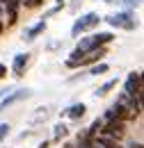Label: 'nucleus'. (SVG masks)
<instances>
[{"instance_id": "nucleus-23", "label": "nucleus", "mask_w": 144, "mask_h": 148, "mask_svg": "<svg viewBox=\"0 0 144 148\" xmlns=\"http://www.w3.org/2000/svg\"><path fill=\"white\" fill-rule=\"evenodd\" d=\"M5 148H12V146H5Z\"/></svg>"}, {"instance_id": "nucleus-6", "label": "nucleus", "mask_w": 144, "mask_h": 148, "mask_svg": "<svg viewBox=\"0 0 144 148\" xmlns=\"http://www.w3.org/2000/svg\"><path fill=\"white\" fill-rule=\"evenodd\" d=\"M108 55V48L105 46H101V48H96V50H91L87 55H82V59L78 62V69H82V66H91V64H96V62H103V57Z\"/></svg>"}, {"instance_id": "nucleus-17", "label": "nucleus", "mask_w": 144, "mask_h": 148, "mask_svg": "<svg viewBox=\"0 0 144 148\" xmlns=\"http://www.w3.org/2000/svg\"><path fill=\"white\" fill-rule=\"evenodd\" d=\"M5 77H7V66L0 64V80H5Z\"/></svg>"}, {"instance_id": "nucleus-9", "label": "nucleus", "mask_w": 144, "mask_h": 148, "mask_svg": "<svg viewBox=\"0 0 144 148\" xmlns=\"http://www.w3.org/2000/svg\"><path fill=\"white\" fill-rule=\"evenodd\" d=\"M85 112H87V105H85V103H75V105H71L69 110H62L60 116H69V119H73V121H78V119L85 116Z\"/></svg>"}, {"instance_id": "nucleus-22", "label": "nucleus", "mask_w": 144, "mask_h": 148, "mask_svg": "<svg viewBox=\"0 0 144 148\" xmlns=\"http://www.w3.org/2000/svg\"><path fill=\"white\" fill-rule=\"evenodd\" d=\"M103 2H114V0H103Z\"/></svg>"}, {"instance_id": "nucleus-20", "label": "nucleus", "mask_w": 144, "mask_h": 148, "mask_svg": "<svg viewBox=\"0 0 144 148\" xmlns=\"http://www.w3.org/2000/svg\"><path fill=\"white\" fill-rule=\"evenodd\" d=\"M2 32H5V21L0 18V34H2Z\"/></svg>"}, {"instance_id": "nucleus-8", "label": "nucleus", "mask_w": 144, "mask_h": 148, "mask_svg": "<svg viewBox=\"0 0 144 148\" xmlns=\"http://www.w3.org/2000/svg\"><path fill=\"white\" fill-rule=\"evenodd\" d=\"M44 32H46V21L41 18L39 23H35L32 27H28V30L23 32V41H28V43H32V41H35L37 37H41Z\"/></svg>"}, {"instance_id": "nucleus-3", "label": "nucleus", "mask_w": 144, "mask_h": 148, "mask_svg": "<svg viewBox=\"0 0 144 148\" xmlns=\"http://www.w3.org/2000/svg\"><path fill=\"white\" fill-rule=\"evenodd\" d=\"M98 134H105V137H112V139H124V134H126V123L124 121H103V125H101V132Z\"/></svg>"}, {"instance_id": "nucleus-1", "label": "nucleus", "mask_w": 144, "mask_h": 148, "mask_svg": "<svg viewBox=\"0 0 144 148\" xmlns=\"http://www.w3.org/2000/svg\"><path fill=\"white\" fill-rule=\"evenodd\" d=\"M112 27H117V30H126V32H133L135 27H137V21H135V14L130 12V9H124V12H117V14H110L105 16Z\"/></svg>"}, {"instance_id": "nucleus-15", "label": "nucleus", "mask_w": 144, "mask_h": 148, "mask_svg": "<svg viewBox=\"0 0 144 148\" xmlns=\"http://www.w3.org/2000/svg\"><path fill=\"white\" fill-rule=\"evenodd\" d=\"M9 134V123H0V141Z\"/></svg>"}, {"instance_id": "nucleus-14", "label": "nucleus", "mask_w": 144, "mask_h": 148, "mask_svg": "<svg viewBox=\"0 0 144 148\" xmlns=\"http://www.w3.org/2000/svg\"><path fill=\"white\" fill-rule=\"evenodd\" d=\"M121 2H124V7H128V9H137L142 5V0H121Z\"/></svg>"}, {"instance_id": "nucleus-4", "label": "nucleus", "mask_w": 144, "mask_h": 148, "mask_svg": "<svg viewBox=\"0 0 144 148\" xmlns=\"http://www.w3.org/2000/svg\"><path fill=\"white\" fill-rule=\"evenodd\" d=\"M124 93L135 98V96H142V73L140 71H133L128 73L126 82H124Z\"/></svg>"}, {"instance_id": "nucleus-19", "label": "nucleus", "mask_w": 144, "mask_h": 148, "mask_svg": "<svg viewBox=\"0 0 144 148\" xmlns=\"http://www.w3.org/2000/svg\"><path fill=\"white\" fill-rule=\"evenodd\" d=\"M37 148H51V144H48V141H41V144H39Z\"/></svg>"}, {"instance_id": "nucleus-13", "label": "nucleus", "mask_w": 144, "mask_h": 148, "mask_svg": "<svg viewBox=\"0 0 144 148\" xmlns=\"http://www.w3.org/2000/svg\"><path fill=\"white\" fill-rule=\"evenodd\" d=\"M66 134H69V128H66V123H57V125L53 128V139H55V141H62Z\"/></svg>"}, {"instance_id": "nucleus-16", "label": "nucleus", "mask_w": 144, "mask_h": 148, "mask_svg": "<svg viewBox=\"0 0 144 148\" xmlns=\"http://www.w3.org/2000/svg\"><path fill=\"white\" fill-rule=\"evenodd\" d=\"M128 148H142V141H135V139H130V141H128Z\"/></svg>"}, {"instance_id": "nucleus-10", "label": "nucleus", "mask_w": 144, "mask_h": 148, "mask_svg": "<svg viewBox=\"0 0 144 148\" xmlns=\"http://www.w3.org/2000/svg\"><path fill=\"white\" fill-rule=\"evenodd\" d=\"M94 144L98 148H124L117 139H112V137H105V134H96V139H94Z\"/></svg>"}, {"instance_id": "nucleus-12", "label": "nucleus", "mask_w": 144, "mask_h": 148, "mask_svg": "<svg viewBox=\"0 0 144 148\" xmlns=\"http://www.w3.org/2000/svg\"><path fill=\"white\" fill-rule=\"evenodd\" d=\"M108 71H110V64H105V62H96L89 66V75H105Z\"/></svg>"}, {"instance_id": "nucleus-2", "label": "nucleus", "mask_w": 144, "mask_h": 148, "mask_svg": "<svg viewBox=\"0 0 144 148\" xmlns=\"http://www.w3.org/2000/svg\"><path fill=\"white\" fill-rule=\"evenodd\" d=\"M101 21H103V18H101L96 12H89V14L80 16V18H75V23H73V27H71V37L78 39L82 32H89V30H94V27H98Z\"/></svg>"}, {"instance_id": "nucleus-7", "label": "nucleus", "mask_w": 144, "mask_h": 148, "mask_svg": "<svg viewBox=\"0 0 144 148\" xmlns=\"http://www.w3.org/2000/svg\"><path fill=\"white\" fill-rule=\"evenodd\" d=\"M28 62H30V55L28 53H18L14 55V62H12V73L21 77V75L25 73V69H28Z\"/></svg>"}, {"instance_id": "nucleus-5", "label": "nucleus", "mask_w": 144, "mask_h": 148, "mask_svg": "<svg viewBox=\"0 0 144 148\" xmlns=\"http://www.w3.org/2000/svg\"><path fill=\"white\" fill-rule=\"evenodd\" d=\"M30 96H32V91H30V89H16V91L5 93V96L0 98V112H5L7 107H12L14 103H18V100H25V98H30Z\"/></svg>"}, {"instance_id": "nucleus-21", "label": "nucleus", "mask_w": 144, "mask_h": 148, "mask_svg": "<svg viewBox=\"0 0 144 148\" xmlns=\"http://www.w3.org/2000/svg\"><path fill=\"white\" fill-rule=\"evenodd\" d=\"M2 14H5V9H2V5H0V16H2Z\"/></svg>"}, {"instance_id": "nucleus-11", "label": "nucleus", "mask_w": 144, "mask_h": 148, "mask_svg": "<svg viewBox=\"0 0 144 148\" xmlns=\"http://www.w3.org/2000/svg\"><path fill=\"white\" fill-rule=\"evenodd\" d=\"M117 84H119L117 80H108L105 84H101V87H98V89L94 91V96H96V98H105V96H108L112 89H117Z\"/></svg>"}, {"instance_id": "nucleus-18", "label": "nucleus", "mask_w": 144, "mask_h": 148, "mask_svg": "<svg viewBox=\"0 0 144 148\" xmlns=\"http://www.w3.org/2000/svg\"><path fill=\"white\" fill-rule=\"evenodd\" d=\"M94 144H85V141H78V146H73V148H91Z\"/></svg>"}]
</instances>
